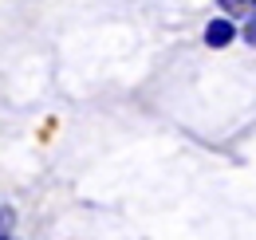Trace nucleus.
Returning <instances> with one entry per match:
<instances>
[{
    "mask_svg": "<svg viewBox=\"0 0 256 240\" xmlns=\"http://www.w3.org/2000/svg\"><path fill=\"white\" fill-rule=\"evenodd\" d=\"M232 40H236L232 16H221V20H213V24L205 28V44H209V48H228Z\"/></svg>",
    "mask_w": 256,
    "mask_h": 240,
    "instance_id": "1",
    "label": "nucleus"
},
{
    "mask_svg": "<svg viewBox=\"0 0 256 240\" xmlns=\"http://www.w3.org/2000/svg\"><path fill=\"white\" fill-rule=\"evenodd\" d=\"M244 40H248V44L256 48V20H248V28H244Z\"/></svg>",
    "mask_w": 256,
    "mask_h": 240,
    "instance_id": "3",
    "label": "nucleus"
},
{
    "mask_svg": "<svg viewBox=\"0 0 256 240\" xmlns=\"http://www.w3.org/2000/svg\"><path fill=\"white\" fill-rule=\"evenodd\" d=\"M221 8L232 20H236V16H240V20H256V0H221Z\"/></svg>",
    "mask_w": 256,
    "mask_h": 240,
    "instance_id": "2",
    "label": "nucleus"
}]
</instances>
